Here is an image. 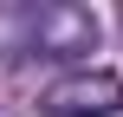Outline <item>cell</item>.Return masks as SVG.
<instances>
[{"label": "cell", "mask_w": 123, "mask_h": 117, "mask_svg": "<svg viewBox=\"0 0 123 117\" xmlns=\"http://www.w3.org/2000/svg\"><path fill=\"white\" fill-rule=\"evenodd\" d=\"M97 39H104V26H97L91 7H78V0H45V7H26V13H19L13 59H19V65H78V72H84V59L97 52Z\"/></svg>", "instance_id": "obj_1"}, {"label": "cell", "mask_w": 123, "mask_h": 117, "mask_svg": "<svg viewBox=\"0 0 123 117\" xmlns=\"http://www.w3.org/2000/svg\"><path fill=\"white\" fill-rule=\"evenodd\" d=\"M117 111H123V78L104 65L65 72L39 91V117H117Z\"/></svg>", "instance_id": "obj_2"}]
</instances>
